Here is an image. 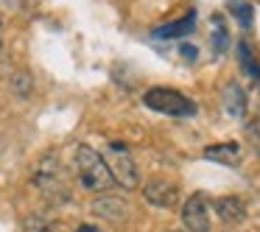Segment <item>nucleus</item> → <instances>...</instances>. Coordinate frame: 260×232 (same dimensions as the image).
<instances>
[{
  "instance_id": "1",
  "label": "nucleus",
  "mask_w": 260,
  "mask_h": 232,
  "mask_svg": "<svg viewBox=\"0 0 260 232\" xmlns=\"http://www.w3.org/2000/svg\"><path fill=\"white\" fill-rule=\"evenodd\" d=\"M31 185H34L37 190L45 196V202H51V204H62V202L70 198L68 179H64V168H62V159H59L56 151H45L34 162Z\"/></svg>"
},
{
  "instance_id": "2",
  "label": "nucleus",
  "mask_w": 260,
  "mask_h": 232,
  "mask_svg": "<svg viewBox=\"0 0 260 232\" xmlns=\"http://www.w3.org/2000/svg\"><path fill=\"white\" fill-rule=\"evenodd\" d=\"M73 165H76V179L84 190L90 193H109L115 187V176L109 171L104 154H98L95 148L90 146H79L76 148V157H73Z\"/></svg>"
},
{
  "instance_id": "3",
  "label": "nucleus",
  "mask_w": 260,
  "mask_h": 232,
  "mask_svg": "<svg viewBox=\"0 0 260 232\" xmlns=\"http://www.w3.org/2000/svg\"><path fill=\"white\" fill-rule=\"evenodd\" d=\"M143 104L159 115H171V118H190V115H196V104L185 92L171 90V87H151V90H146L143 92Z\"/></svg>"
},
{
  "instance_id": "4",
  "label": "nucleus",
  "mask_w": 260,
  "mask_h": 232,
  "mask_svg": "<svg viewBox=\"0 0 260 232\" xmlns=\"http://www.w3.org/2000/svg\"><path fill=\"white\" fill-rule=\"evenodd\" d=\"M104 159H107L109 171L115 176V185L126 187V190H135L140 185V171H137V162L132 159L129 148L123 146L120 140H112L104 151Z\"/></svg>"
},
{
  "instance_id": "5",
  "label": "nucleus",
  "mask_w": 260,
  "mask_h": 232,
  "mask_svg": "<svg viewBox=\"0 0 260 232\" xmlns=\"http://www.w3.org/2000/svg\"><path fill=\"white\" fill-rule=\"evenodd\" d=\"M143 198L154 207H174L179 202V187H176V182L165 179V176H154L143 185Z\"/></svg>"
},
{
  "instance_id": "6",
  "label": "nucleus",
  "mask_w": 260,
  "mask_h": 232,
  "mask_svg": "<svg viewBox=\"0 0 260 232\" xmlns=\"http://www.w3.org/2000/svg\"><path fill=\"white\" fill-rule=\"evenodd\" d=\"M182 224L187 232H210V204L202 193L190 196L182 207Z\"/></svg>"
},
{
  "instance_id": "7",
  "label": "nucleus",
  "mask_w": 260,
  "mask_h": 232,
  "mask_svg": "<svg viewBox=\"0 0 260 232\" xmlns=\"http://www.w3.org/2000/svg\"><path fill=\"white\" fill-rule=\"evenodd\" d=\"M90 210L98 215V218L112 221V224H120V221L129 215V204H126L123 198H118V196H109V193H98V196L92 198Z\"/></svg>"
},
{
  "instance_id": "8",
  "label": "nucleus",
  "mask_w": 260,
  "mask_h": 232,
  "mask_svg": "<svg viewBox=\"0 0 260 232\" xmlns=\"http://www.w3.org/2000/svg\"><path fill=\"white\" fill-rule=\"evenodd\" d=\"M241 157H243L241 143H235V140H224V143H215V146L204 148V159L226 165V168H235V165L241 162Z\"/></svg>"
},
{
  "instance_id": "9",
  "label": "nucleus",
  "mask_w": 260,
  "mask_h": 232,
  "mask_svg": "<svg viewBox=\"0 0 260 232\" xmlns=\"http://www.w3.org/2000/svg\"><path fill=\"white\" fill-rule=\"evenodd\" d=\"M193 28H196V12H187L185 17L174 20V23L157 25L151 34H154V40H182V37H187Z\"/></svg>"
},
{
  "instance_id": "10",
  "label": "nucleus",
  "mask_w": 260,
  "mask_h": 232,
  "mask_svg": "<svg viewBox=\"0 0 260 232\" xmlns=\"http://www.w3.org/2000/svg\"><path fill=\"white\" fill-rule=\"evenodd\" d=\"M221 101H224V109L232 115V118H243L246 115V92L238 81H226L224 92H221Z\"/></svg>"
},
{
  "instance_id": "11",
  "label": "nucleus",
  "mask_w": 260,
  "mask_h": 232,
  "mask_svg": "<svg viewBox=\"0 0 260 232\" xmlns=\"http://www.w3.org/2000/svg\"><path fill=\"white\" fill-rule=\"evenodd\" d=\"M215 215H218L224 224H238V221L246 218V207L238 196H221L215 202Z\"/></svg>"
},
{
  "instance_id": "12",
  "label": "nucleus",
  "mask_w": 260,
  "mask_h": 232,
  "mask_svg": "<svg viewBox=\"0 0 260 232\" xmlns=\"http://www.w3.org/2000/svg\"><path fill=\"white\" fill-rule=\"evenodd\" d=\"M238 64H241L243 76H249V79L260 81V62H257V56H254L252 45H249L246 40L238 42Z\"/></svg>"
},
{
  "instance_id": "13",
  "label": "nucleus",
  "mask_w": 260,
  "mask_h": 232,
  "mask_svg": "<svg viewBox=\"0 0 260 232\" xmlns=\"http://www.w3.org/2000/svg\"><path fill=\"white\" fill-rule=\"evenodd\" d=\"M210 40H213L215 53H226V48H230V31H226V23L221 14H213V34H210Z\"/></svg>"
},
{
  "instance_id": "14",
  "label": "nucleus",
  "mask_w": 260,
  "mask_h": 232,
  "mask_svg": "<svg viewBox=\"0 0 260 232\" xmlns=\"http://www.w3.org/2000/svg\"><path fill=\"white\" fill-rule=\"evenodd\" d=\"M9 87H12V92L17 98H28L31 90H34V81H31V76L25 73V70H20V73L12 76V84H9Z\"/></svg>"
},
{
  "instance_id": "15",
  "label": "nucleus",
  "mask_w": 260,
  "mask_h": 232,
  "mask_svg": "<svg viewBox=\"0 0 260 232\" xmlns=\"http://www.w3.org/2000/svg\"><path fill=\"white\" fill-rule=\"evenodd\" d=\"M230 12L235 14V20L243 28L252 25V6H249V3H243V0H230Z\"/></svg>"
},
{
  "instance_id": "16",
  "label": "nucleus",
  "mask_w": 260,
  "mask_h": 232,
  "mask_svg": "<svg viewBox=\"0 0 260 232\" xmlns=\"http://www.w3.org/2000/svg\"><path fill=\"white\" fill-rule=\"evenodd\" d=\"M25 232H53V221L45 218L42 213H37L31 218H25Z\"/></svg>"
},
{
  "instance_id": "17",
  "label": "nucleus",
  "mask_w": 260,
  "mask_h": 232,
  "mask_svg": "<svg viewBox=\"0 0 260 232\" xmlns=\"http://www.w3.org/2000/svg\"><path fill=\"white\" fill-rule=\"evenodd\" d=\"M249 137H252L254 148H257V151H260V115H257V118L252 120V123H249Z\"/></svg>"
},
{
  "instance_id": "18",
  "label": "nucleus",
  "mask_w": 260,
  "mask_h": 232,
  "mask_svg": "<svg viewBox=\"0 0 260 232\" xmlns=\"http://www.w3.org/2000/svg\"><path fill=\"white\" fill-rule=\"evenodd\" d=\"M179 53L187 59V62H190V59L196 62V53H199V51H196V48H190V45H182V51H179Z\"/></svg>"
},
{
  "instance_id": "19",
  "label": "nucleus",
  "mask_w": 260,
  "mask_h": 232,
  "mask_svg": "<svg viewBox=\"0 0 260 232\" xmlns=\"http://www.w3.org/2000/svg\"><path fill=\"white\" fill-rule=\"evenodd\" d=\"M79 232H98V229H95L92 224H81V226H79Z\"/></svg>"
},
{
  "instance_id": "20",
  "label": "nucleus",
  "mask_w": 260,
  "mask_h": 232,
  "mask_svg": "<svg viewBox=\"0 0 260 232\" xmlns=\"http://www.w3.org/2000/svg\"><path fill=\"white\" fill-rule=\"evenodd\" d=\"M3 59H6V53H3V42H0V68H3Z\"/></svg>"
},
{
  "instance_id": "21",
  "label": "nucleus",
  "mask_w": 260,
  "mask_h": 232,
  "mask_svg": "<svg viewBox=\"0 0 260 232\" xmlns=\"http://www.w3.org/2000/svg\"><path fill=\"white\" fill-rule=\"evenodd\" d=\"M165 232H182V229H165ZM185 232H187V229H185Z\"/></svg>"
}]
</instances>
